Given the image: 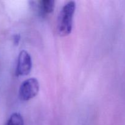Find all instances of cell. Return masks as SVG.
Here are the masks:
<instances>
[{
    "instance_id": "6da1fadb",
    "label": "cell",
    "mask_w": 125,
    "mask_h": 125,
    "mask_svg": "<svg viewBox=\"0 0 125 125\" xmlns=\"http://www.w3.org/2000/svg\"><path fill=\"white\" fill-rule=\"evenodd\" d=\"M76 9L74 1H69L64 5L57 19V29L59 34L66 36L71 33L73 28V18Z\"/></svg>"
},
{
    "instance_id": "7a4b0ae2",
    "label": "cell",
    "mask_w": 125,
    "mask_h": 125,
    "mask_svg": "<svg viewBox=\"0 0 125 125\" xmlns=\"http://www.w3.org/2000/svg\"><path fill=\"white\" fill-rule=\"evenodd\" d=\"M39 83L34 78L23 81L19 89V98L22 101H28L35 97L39 92Z\"/></svg>"
},
{
    "instance_id": "3957f363",
    "label": "cell",
    "mask_w": 125,
    "mask_h": 125,
    "mask_svg": "<svg viewBox=\"0 0 125 125\" xmlns=\"http://www.w3.org/2000/svg\"><path fill=\"white\" fill-rule=\"evenodd\" d=\"M32 60L31 56L26 51H21L18 55L16 68V76L28 75L31 71Z\"/></svg>"
},
{
    "instance_id": "277c9868",
    "label": "cell",
    "mask_w": 125,
    "mask_h": 125,
    "mask_svg": "<svg viewBox=\"0 0 125 125\" xmlns=\"http://www.w3.org/2000/svg\"><path fill=\"white\" fill-rule=\"evenodd\" d=\"M55 6L54 1L52 0H42L39 2L38 7L40 13L43 15L49 14L54 10Z\"/></svg>"
},
{
    "instance_id": "5b68a950",
    "label": "cell",
    "mask_w": 125,
    "mask_h": 125,
    "mask_svg": "<svg viewBox=\"0 0 125 125\" xmlns=\"http://www.w3.org/2000/svg\"><path fill=\"white\" fill-rule=\"evenodd\" d=\"M4 125H24V121L20 114L13 113L11 115Z\"/></svg>"
},
{
    "instance_id": "8992f818",
    "label": "cell",
    "mask_w": 125,
    "mask_h": 125,
    "mask_svg": "<svg viewBox=\"0 0 125 125\" xmlns=\"http://www.w3.org/2000/svg\"><path fill=\"white\" fill-rule=\"evenodd\" d=\"M20 35H15L13 37V42L15 45H18V43L20 42Z\"/></svg>"
}]
</instances>
